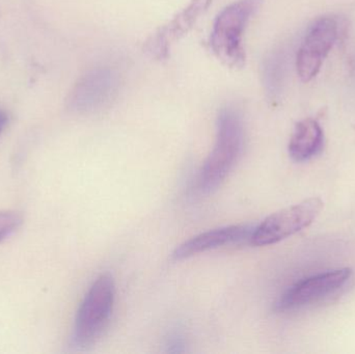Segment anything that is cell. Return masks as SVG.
<instances>
[{
    "mask_svg": "<svg viewBox=\"0 0 355 354\" xmlns=\"http://www.w3.org/2000/svg\"><path fill=\"white\" fill-rule=\"evenodd\" d=\"M244 143L241 116L232 108L221 110L217 120L216 143L205 161L198 176V186L202 193L216 191L237 163Z\"/></svg>",
    "mask_w": 355,
    "mask_h": 354,
    "instance_id": "obj_1",
    "label": "cell"
},
{
    "mask_svg": "<svg viewBox=\"0 0 355 354\" xmlns=\"http://www.w3.org/2000/svg\"><path fill=\"white\" fill-rule=\"evenodd\" d=\"M263 1L237 0L223 8L215 18L210 35L211 50L229 68H243L245 64L244 30Z\"/></svg>",
    "mask_w": 355,
    "mask_h": 354,
    "instance_id": "obj_2",
    "label": "cell"
},
{
    "mask_svg": "<svg viewBox=\"0 0 355 354\" xmlns=\"http://www.w3.org/2000/svg\"><path fill=\"white\" fill-rule=\"evenodd\" d=\"M114 278L110 274H101L89 287L77 311L72 338L75 347L89 348L103 335L114 312Z\"/></svg>",
    "mask_w": 355,
    "mask_h": 354,
    "instance_id": "obj_3",
    "label": "cell"
},
{
    "mask_svg": "<svg viewBox=\"0 0 355 354\" xmlns=\"http://www.w3.org/2000/svg\"><path fill=\"white\" fill-rule=\"evenodd\" d=\"M324 207L320 197H311L291 207L271 214L254 227L250 241L257 247L275 245L308 228Z\"/></svg>",
    "mask_w": 355,
    "mask_h": 354,
    "instance_id": "obj_4",
    "label": "cell"
},
{
    "mask_svg": "<svg viewBox=\"0 0 355 354\" xmlns=\"http://www.w3.org/2000/svg\"><path fill=\"white\" fill-rule=\"evenodd\" d=\"M120 75L110 67H100L79 79L68 98L70 109L92 112L101 109L118 96Z\"/></svg>",
    "mask_w": 355,
    "mask_h": 354,
    "instance_id": "obj_5",
    "label": "cell"
},
{
    "mask_svg": "<svg viewBox=\"0 0 355 354\" xmlns=\"http://www.w3.org/2000/svg\"><path fill=\"white\" fill-rule=\"evenodd\" d=\"M338 37L339 23L334 17H322L311 25L296 56L298 76L304 82L317 76Z\"/></svg>",
    "mask_w": 355,
    "mask_h": 354,
    "instance_id": "obj_6",
    "label": "cell"
},
{
    "mask_svg": "<svg viewBox=\"0 0 355 354\" xmlns=\"http://www.w3.org/2000/svg\"><path fill=\"white\" fill-rule=\"evenodd\" d=\"M352 274L350 268H341L304 278L282 295L275 305V310L292 311L316 303L341 289L349 281Z\"/></svg>",
    "mask_w": 355,
    "mask_h": 354,
    "instance_id": "obj_7",
    "label": "cell"
},
{
    "mask_svg": "<svg viewBox=\"0 0 355 354\" xmlns=\"http://www.w3.org/2000/svg\"><path fill=\"white\" fill-rule=\"evenodd\" d=\"M211 3L212 0H191L170 22L160 27L148 39L144 46L146 53L156 60L168 57L172 46L193 27Z\"/></svg>",
    "mask_w": 355,
    "mask_h": 354,
    "instance_id": "obj_8",
    "label": "cell"
},
{
    "mask_svg": "<svg viewBox=\"0 0 355 354\" xmlns=\"http://www.w3.org/2000/svg\"><path fill=\"white\" fill-rule=\"evenodd\" d=\"M254 229V227L250 224H234L200 233L180 245L173 253V259L176 261L188 259L198 254L218 249L223 245L250 239Z\"/></svg>",
    "mask_w": 355,
    "mask_h": 354,
    "instance_id": "obj_9",
    "label": "cell"
},
{
    "mask_svg": "<svg viewBox=\"0 0 355 354\" xmlns=\"http://www.w3.org/2000/svg\"><path fill=\"white\" fill-rule=\"evenodd\" d=\"M324 135L317 121L306 118L297 123L289 143V154L297 162L308 161L320 153Z\"/></svg>",
    "mask_w": 355,
    "mask_h": 354,
    "instance_id": "obj_10",
    "label": "cell"
},
{
    "mask_svg": "<svg viewBox=\"0 0 355 354\" xmlns=\"http://www.w3.org/2000/svg\"><path fill=\"white\" fill-rule=\"evenodd\" d=\"M287 60L282 51H275L263 62L262 78L265 91L271 100H277L283 94Z\"/></svg>",
    "mask_w": 355,
    "mask_h": 354,
    "instance_id": "obj_11",
    "label": "cell"
},
{
    "mask_svg": "<svg viewBox=\"0 0 355 354\" xmlns=\"http://www.w3.org/2000/svg\"><path fill=\"white\" fill-rule=\"evenodd\" d=\"M22 224L23 218L17 212H0V241L12 236Z\"/></svg>",
    "mask_w": 355,
    "mask_h": 354,
    "instance_id": "obj_12",
    "label": "cell"
},
{
    "mask_svg": "<svg viewBox=\"0 0 355 354\" xmlns=\"http://www.w3.org/2000/svg\"><path fill=\"white\" fill-rule=\"evenodd\" d=\"M6 124H8V116H6V112L0 109V134L6 128Z\"/></svg>",
    "mask_w": 355,
    "mask_h": 354,
    "instance_id": "obj_13",
    "label": "cell"
}]
</instances>
